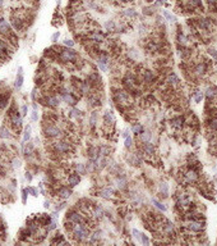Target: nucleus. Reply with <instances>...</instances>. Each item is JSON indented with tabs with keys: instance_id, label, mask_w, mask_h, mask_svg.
Here are the masks:
<instances>
[{
	"instance_id": "f257e3e1",
	"label": "nucleus",
	"mask_w": 217,
	"mask_h": 246,
	"mask_svg": "<svg viewBox=\"0 0 217 246\" xmlns=\"http://www.w3.org/2000/svg\"><path fill=\"white\" fill-rule=\"evenodd\" d=\"M70 232H72V237H74L77 241H83L86 238H88L91 235V231L86 226V223L73 224V227L70 228Z\"/></svg>"
},
{
	"instance_id": "f03ea898",
	"label": "nucleus",
	"mask_w": 217,
	"mask_h": 246,
	"mask_svg": "<svg viewBox=\"0 0 217 246\" xmlns=\"http://www.w3.org/2000/svg\"><path fill=\"white\" fill-rule=\"evenodd\" d=\"M59 58L64 63H72V62L78 60V54L72 47H64V49H59Z\"/></svg>"
},
{
	"instance_id": "7ed1b4c3",
	"label": "nucleus",
	"mask_w": 217,
	"mask_h": 246,
	"mask_svg": "<svg viewBox=\"0 0 217 246\" xmlns=\"http://www.w3.org/2000/svg\"><path fill=\"white\" fill-rule=\"evenodd\" d=\"M184 227L189 231V232L198 233L204 229V222H201L198 219H188L184 223Z\"/></svg>"
},
{
	"instance_id": "20e7f679",
	"label": "nucleus",
	"mask_w": 217,
	"mask_h": 246,
	"mask_svg": "<svg viewBox=\"0 0 217 246\" xmlns=\"http://www.w3.org/2000/svg\"><path fill=\"white\" fill-rule=\"evenodd\" d=\"M43 133H45V136L49 137V138H56V137L61 136V129L57 126H55V124L45 123L43 124Z\"/></svg>"
},
{
	"instance_id": "39448f33",
	"label": "nucleus",
	"mask_w": 217,
	"mask_h": 246,
	"mask_svg": "<svg viewBox=\"0 0 217 246\" xmlns=\"http://www.w3.org/2000/svg\"><path fill=\"white\" fill-rule=\"evenodd\" d=\"M9 117H10V122L14 126V128L19 131L22 127V123H23V119H22V115H19V113L17 110L14 109H10V113H9Z\"/></svg>"
},
{
	"instance_id": "423d86ee",
	"label": "nucleus",
	"mask_w": 217,
	"mask_h": 246,
	"mask_svg": "<svg viewBox=\"0 0 217 246\" xmlns=\"http://www.w3.org/2000/svg\"><path fill=\"white\" fill-rule=\"evenodd\" d=\"M68 220L72 222V223H74V224H78V223H86V222H88V220H86L84 218V214H82L81 211H70V213L68 214Z\"/></svg>"
},
{
	"instance_id": "0eeeda50",
	"label": "nucleus",
	"mask_w": 217,
	"mask_h": 246,
	"mask_svg": "<svg viewBox=\"0 0 217 246\" xmlns=\"http://www.w3.org/2000/svg\"><path fill=\"white\" fill-rule=\"evenodd\" d=\"M54 149L59 154H68L72 147H70V144L68 141H65V140H59V141H56L54 144Z\"/></svg>"
},
{
	"instance_id": "6e6552de",
	"label": "nucleus",
	"mask_w": 217,
	"mask_h": 246,
	"mask_svg": "<svg viewBox=\"0 0 217 246\" xmlns=\"http://www.w3.org/2000/svg\"><path fill=\"white\" fill-rule=\"evenodd\" d=\"M115 99H116L118 104L120 105H129L130 104V95L125 91H118L116 95H115Z\"/></svg>"
},
{
	"instance_id": "1a4fd4ad",
	"label": "nucleus",
	"mask_w": 217,
	"mask_h": 246,
	"mask_svg": "<svg viewBox=\"0 0 217 246\" xmlns=\"http://www.w3.org/2000/svg\"><path fill=\"white\" fill-rule=\"evenodd\" d=\"M161 228H162V232L163 235H166V236H174L175 235V228H174V226L171 222H169L166 219H163V223L161 224Z\"/></svg>"
},
{
	"instance_id": "9d476101",
	"label": "nucleus",
	"mask_w": 217,
	"mask_h": 246,
	"mask_svg": "<svg viewBox=\"0 0 217 246\" xmlns=\"http://www.w3.org/2000/svg\"><path fill=\"white\" fill-rule=\"evenodd\" d=\"M190 205H192V196L189 194H180L179 206H181V208H190Z\"/></svg>"
},
{
	"instance_id": "9b49d317",
	"label": "nucleus",
	"mask_w": 217,
	"mask_h": 246,
	"mask_svg": "<svg viewBox=\"0 0 217 246\" xmlns=\"http://www.w3.org/2000/svg\"><path fill=\"white\" fill-rule=\"evenodd\" d=\"M0 33L4 35V36H9L12 33L10 25H9L3 17H0Z\"/></svg>"
},
{
	"instance_id": "f8f14e48",
	"label": "nucleus",
	"mask_w": 217,
	"mask_h": 246,
	"mask_svg": "<svg viewBox=\"0 0 217 246\" xmlns=\"http://www.w3.org/2000/svg\"><path fill=\"white\" fill-rule=\"evenodd\" d=\"M61 99L69 105H75L77 104V99L70 93H68L66 90H61Z\"/></svg>"
},
{
	"instance_id": "ddd939ff",
	"label": "nucleus",
	"mask_w": 217,
	"mask_h": 246,
	"mask_svg": "<svg viewBox=\"0 0 217 246\" xmlns=\"http://www.w3.org/2000/svg\"><path fill=\"white\" fill-rule=\"evenodd\" d=\"M184 178H185V182L193 183V182H195L197 180H198V173H197L194 169H188L185 172V175H184Z\"/></svg>"
},
{
	"instance_id": "4468645a",
	"label": "nucleus",
	"mask_w": 217,
	"mask_h": 246,
	"mask_svg": "<svg viewBox=\"0 0 217 246\" xmlns=\"http://www.w3.org/2000/svg\"><path fill=\"white\" fill-rule=\"evenodd\" d=\"M45 101H46V105H49V107H52V108H55V107H57L59 105V98H56V96H51V95H49V96H46L45 98Z\"/></svg>"
},
{
	"instance_id": "2eb2a0df",
	"label": "nucleus",
	"mask_w": 217,
	"mask_h": 246,
	"mask_svg": "<svg viewBox=\"0 0 217 246\" xmlns=\"http://www.w3.org/2000/svg\"><path fill=\"white\" fill-rule=\"evenodd\" d=\"M166 82L170 86H177L180 84V80H179V77H177L175 73H171V74H169L167 76V80H166Z\"/></svg>"
},
{
	"instance_id": "dca6fc26",
	"label": "nucleus",
	"mask_w": 217,
	"mask_h": 246,
	"mask_svg": "<svg viewBox=\"0 0 217 246\" xmlns=\"http://www.w3.org/2000/svg\"><path fill=\"white\" fill-rule=\"evenodd\" d=\"M23 85V69L22 67L18 68V76H17V80H16V87L17 89H21Z\"/></svg>"
},
{
	"instance_id": "f3484780",
	"label": "nucleus",
	"mask_w": 217,
	"mask_h": 246,
	"mask_svg": "<svg viewBox=\"0 0 217 246\" xmlns=\"http://www.w3.org/2000/svg\"><path fill=\"white\" fill-rule=\"evenodd\" d=\"M206 64L204 63H198V64H195L194 67V72H195V74H198V76H203L206 73Z\"/></svg>"
},
{
	"instance_id": "a211bd4d",
	"label": "nucleus",
	"mask_w": 217,
	"mask_h": 246,
	"mask_svg": "<svg viewBox=\"0 0 217 246\" xmlns=\"http://www.w3.org/2000/svg\"><path fill=\"white\" fill-rule=\"evenodd\" d=\"M57 195H59L60 197H63V199H68V197L72 195V191L68 190V187H60L59 191H57Z\"/></svg>"
},
{
	"instance_id": "6ab92c4d",
	"label": "nucleus",
	"mask_w": 217,
	"mask_h": 246,
	"mask_svg": "<svg viewBox=\"0 0 217 246\" xmlns=\"http://www.w3.org/2000/svg\"><path fill=\"white\" fill-rule=\"evenodd\" d=\"M155 74H153V72H151V71H146L144 72V76H143V80H144V82L146 84H152L153 81H155Z\"/></svg>"
},
{
	"instance_id": "aec40b11",
	"label": "nucleus",
	"mask_w": 217,
	"mask_h": 246,
	"mask_svg": "<svg viewBox=\"0 0 217 246\" xmlns=\"http://www.w3.org/2000/svg\"><path fill=\"white\" fill-rule=\"evenodd\" d=\"M79 181H81V178H79L78 175H75V173H73V175H70V176L68 177V182H69V185H70L72 187H74V186L78 185Z\"/></svg>"
},
{
	"instance_id": "412c9836",
	"label": "nucleus",
	"mask_w": 217,
	"mask_h": 246,
	"mask_svg": "<svg viewBox=\"0 0 217 246\" xmlns=\"http://www.w3.org/2000/svg\"><path fill=\"white\" fill-rule=\"evenodd\" d=\"M105 124H110V126H113V124L115 123V118L111 112H106L105 113Z\"/></svg>"
},
{
	"instance_id": "4be33fe9",
	"label": "nucleus",
	"mask_w": 217,
	"mask_h": 246,
	"mask_svg": "<svg viewBox=\"0 0 217 246\" xmlns=\"http://www.w3.org/2000/svg\"><path fill=\"white\" fill-rule=\"evenodd\" d=\"M183 124H184V119L180 118V117L174 118V119L171 120V126H172V127H175V128H181V127H183Z\"/></svg>"
},
{
	"instance_id": "5701e85b",
	"label": "nucleus",
	"mask_w": 217,
	"mask_h": 246,
	"mask_svg": "<svg viewBox=\"0 0 217 246\" xmlns=\"http://www.w3.org/2000/svg\"><path fill=\"white\" fill-rule=\"evenodd\" d=\"M88 154H89V159L91 160H96V159L98 158V154H100V151H98V149L97 147H91L89 150H88Z\"/></svg>"
},
{
	"instance_id": "b1692460",
	"label": "nucleus",
	"mask_w": 217,
	"mask_h": 246,
	"mask_svg": "<svg viewBox=\"0 0 217 246\" xmlns=\"http://www.w3.org/2000/svg\"><path fill=\"white\" fill-rule=\"evenodd\" d=\"M92 214L95 217H97V218H100V217H102L104 215V209H102V206L101 205H96L93 210H92Z\"/></svg>"
},
{
	"instance_id": "393cba45",
	"label": "nucleus",
	"mask_w": 217,
	"mask_h": 246,
	"mask_svg": "<svg viewBox=\"0 0 217 246\" xmlns=\"http://www.w3.org/2000/svg\"><path fill=\"white\" fill-rule=\"evenodd\" d=\"M101 196L104 197V199H110L111 197V195H113V190L110 189V187H106V189H104V190H101Z\"/></svg>"
},
{
	"instance_id": "a878e982",
	"label": "nucleus",
	"mask_w": 217,
	"mask_h": 246,
	"mask_svg": "<svg viewBox=\"0 0 217 246\" xmlns=\"http://www.w3.org/2000/svg\"><path fill=\"white\" fill-rule=\"evenodd\" d=\"M155 153V147H153L152 144L149 142H146V145H144V154H147V155H152V154Z\"/></svg>"
},
{
	"instance_id": "bb28decb",
	"label": "nucleus",
	"mask_w": 217,
	"mask_h": 246,
	"mask_svg": "<svg viewBox=\"0 0 217 246\" xmlns=\"http://www.w3.org/2000/svg\"><path fill=\"white\" fill-rule=\"evenodd\" d=\"M0 137L1 138H10L12 137V135H10V132H9V129L7 127L0 128Z\"/></svg>"
},
{
	"instance_id": "cd10ccee",
	"label": "nucleus",
	"mask_w": 217,
	"mask_h": 246,
	"mask_svg": "<svg viewBox=\"0 0 217 246\" xmlns=\"http://www.w3.org/2000/svg\"><path fill=\"white\" fill-rule=\"evenodd\" d=\"M132 131L136 133V135H141L143 132V126L142 124H139V123H136V124H133V127H132Z\"/></svg>"
},
{
	"instance_id": "c85d7f7f",
	"label": "nucleus",
	"mask_w": 217,
	"mask_h": 246,
	"mask_svg": "<svg viewBox=\"0 0 217 246\" xmlns=\"http://www.w3.org/2000/svg\"><path fill=\"white\" fill-rule=\"evenodd\" d=\"M31 138V126H27L25 129V135H23V142H27Z\"/></svg>"
},
{
	"instance_id": "c756f323",
	"label": "nucleus",
	"mask_w": 217,
	"mask_h": 246,
	"mask_svg": "<svg viewBox=\"0 0 217 246\" xmlns=\"http://www.w3.org/2000/svg\"><path fill=\"white\" fill-rule=\"evenodd\" d=\"M160 192L162 194V196H167L169 195V191H167V185L165 182H162L160 185Z\"/></svg>"
},
{
	"instance_id": "7c9ffc66",
	"label": "nucleus",
	"mask_w": 217,
	"mask_h": 246,
	"mask_svg": "<svg viewBox=\"0 0 217 246\" xmlns=\"http://www.w3.org/2000/svg\"><path fill=\"white\" fill-rule=\"evenodd\" d=\"M141 140L144 142H149V140H151V133L149 132H142L141 133Z\"/></svg>"
},
{
	"instance_id": "2f4dec72",
	"label": "nucleus",
	"mask_w": 217,
	"mask_h": 246,
	"mask_svg": "<svg viewBox=\"0 0 217 246\" xmlns=\"http://www.w3.org/2000/svg\"><path fill=\"white\" fill-rule=\"evenodd\" d=\"M98 151H100V155L101 156H106V155H109V147L107 146H101L100 149H98Z\"/></svg>"
},
{
	"instance_id": "473e14b6",
	"label": "nucleus",
	"mask_w": 217,
	"mask_h": 246,
	"mask_svg": "<svg viewBox=\"0 0 217 246\" xmlns=\"http://www.w3.org/2000/svg\"><path fill=\"white\" fill-rule=\"evenodd\" d=\"M202 99H203V93H202V91H195L194 93V100L197 101V103H201Z\"/></svg>"
},
{
	"instance_id": "72a5a7b5",
	"label": "nucleus",
	"mask_w": 217,
	"mask_h": 246,
	"mask_svg": "<svg viewBox=\"0 0 217 246\" xmlns=\"http://www.w3.org/2000/svg\"><path fill=\"white\" fill-rule=\"evenodd\" d=\"M124 16H127V17H129V18H134L137 16V13L133 11V9H127V11L124 12Z\"/></svg>"
},
{
	"instance_id": "f704fd0d",
	"label": "nucleus",
	"mask_w": 217,
	"mask_h": 246,
	"mask_svg": "<svg viewBox=\"0 0 217 246\" xmlns=\"http://www.w3.org/2000/svg\"><path fill=\"white\" fill-rule=\"evenodd\" d=\"M210 128L213 129V131H217V118H212L210 122Z\"/></svg>"
},
{
	"instance_id": "c9c22d12",
	"label": "nucleus",
	"mask_w": 217,
	"mask_h": 246,
	"mask_svg": "<svg viewBox=\"0 0 217 246\" xmlns=\"http://www.w3.org/2000/svg\"><path fill=\"white\" fill-rule=\"evenodd\" d=\"M116 182H118V187H119V189H125V185H127V181H125L124 178H119V180H118Z\"/></svg>"
},
{
	"instance_id": "e433bc0d",
	"label": "nucleus",
	"mask_w": 217,
	"mask_h": 246,
	"mask_svg": "<svg viewBox=\"0 0 217 246\" xmlns=\"http://www.w3.org/2000/svg\"><path fill=\"white\" fill-rule=\"evenodd\" d=\"M96 122H97V113L93 112V113H92V115H91V120H89L91 126H95Z\"/></svg>"
},
{
	"instance_id": "4c0bfd02",
	"label": "nucleus",
	"mask_w": 217,
	"mask_h": 246,
	"mask_svg": "<svg viewBox=\"0 0 217 246\" xmlns=\"http://www.w3.org/2000/svg\"><path fill=\"white\" fill-rule=\"evenodd\" d=\"M132 233H133V236H134V238H137L138 241H141V238H142V233L139 232L138 229H133V231H132Z\"/></svg>"
},
{
	"instance_id": "58836bf2",
	"label": "nucleus",
	"mask_w": 217,
	"mask_h": 246,
	"mask_svg": "<svg viewBox=\"0 0 217 246\" xmlns=\"http://www.w3.org/2000/svg\"><path fill=\"white\" fill-rule=\"evenodd\" d=\"M152 202H153V204H155V205H156V208H158V209H160L161 211H165V210H166V208H165V206H163V205L161 204V202H158L157 200H152Z\"/></svg>"
},
{
	"instance_id": "ea45409f",
	"label": "nucleus",
	"mask_w": 217,
	"mask_h": 246,
	"mask_svg": "<svg viewBox=\"0 0 217 246\" xmlns=\"http://www.w3.org/2000/svg\"><path fill=\"white\" fill-rule=\"evenodd\" d=\"M77 171H78L79 175H84V173H86V168L83 167V164H77Z\"/></svg>"
},
{
	"instance_id": "a19ab883",
	"label": "nucleus",
	"mask_w": 217,
	"mask_h": 246,
	"mask_svg": "<svg viewBox=\"0 0 217 246\" xmlns=\"http://www.w3.org/2000/svg\"><path fill=\"white\" fill-rule=\"evenodd\" d=\"M27 192H28V194H31L32 196H37L38 195V191L36 189H33V187H27Z\"/></svg>"
},
{
	"instance_id": "79ce46f5",
	"label": "nucleus",
	"mask_w": 217,
	"mask_h": 246,
	"mask_svg": "<svg viewBox=\"0 0 217 246\" xmlns=\"http://www.w3.org/2000/svg\"><path fill=\"white\" fill-rule=\"evenodd\" d=\"M132 144H133V140H132V137L125 136V146H127V147H130V146H132Z\"/></svg>"
},
{
	"instance_id": "37998d69",
	"label": "nucleus",
	"mask_w": 217,
	"mask_h": 246,
	"mask_svg": "<svg viewBox=\"0 0 217 246\" xmlns=\"http://www.w3.org/2000/svg\"><path fill=\"white\" fill-rule=\"evenodd\" d=\"M27 194H28L27 190H22V202L23 204H26L27 202Z\"/></svg>"
},
{
	"instance_id": "c03bdc74",
	"label": "nucleus",
	"mask_w": 217,
	"mask_h": 246,
	"mask_svg": "<svg viewBox=\"0 0 217 246\" xmlns=\"http://www.w3.org/2000/svg\"><path fill=\"white\" fill-rule=\"evenodd\" d=\"M64 45L68 46V47H73L74 46V41L73 40H68V38H66V40L64 41Z\"/></svg>"
},
{
	"instance_id": "a18cd8bd",
	"label": "nucleus",
	"mask_w": 217,
	"mask_h": 246,
	"mask_svg": "<svg viewBox=\"0 0 217 246\" xmlns=\"http://www.w3.org/2000/svg\"><path fill=\"white\" fill-rule=\"evenodd\" d=\"M59 36H60V33H59V32H55L54 35L51 36V41H52V42H57V38H59Z\"/></svg>"
},
{
	"instance_id": "49530a36",
	"label": "nucleus",
	"mask_w": 217,
	"mask_h": 246,
	"mask_svg": "<svg viewBox=\"0 0 217 246\" xmlns=\"http://www.w3.org/2000/svg\"><path fill=\"white\" fill-rule=\"evenodd\" d=\"M206 95H207V98H213V96H215V91L208 89V90H207V93H206Z\"/></svg>"
},
{
	"instance_id": "de8ad7c7",
	"label": "nucleus",
	"mask_w": 217,
	"mask_h": 246,
	"mask_svg": "<svg viewBox=\"0 0 217 246\" xmlns=\"http://www.w3.org/2000/svg\"><path fill=\"white\" fill-rule=\"evenodd\" d=\"M165 17H166L170 22H174V21H175V17L171 16V14H170V13H167V12H165Z\"/></svg>"
},
{
	"instance_id": "09e8293b",
	"label": "nucleus",
	"mask_w": 217,
	"mask_h": 246,
	"mask_svg": "<svg viewBox=\"0 0 217 246\" xmlns=\"http://www.w3.org/2000/svg\"><path fill=\"white\" fill-rule=\"evenodd\" d=\"M141 241H142V242H143L144 245H148V244H149V240H148V237H147L146 235H142V238H141Z\"/></svg>"
},
{
	"instance_id": "8fccbe9b",
	"label": "nucleus",
	"mask_w": 217,
	"mask_h": 246,
	"mask_svg": "<svg viewBox=\"0 0 217 246\" xmlns=\"http://www.w3.org/2000/svg\"><path fill=\"white\" fill-rule=\"evenodd\" d=\"M27 112H28L27 105H23V107H22V117H26V115H27Z\"/></svg>"
},
{
	"instance_id": "3c124183",
	"label": "nucleus",
	"mask_w": 217,
	"mask_h": 246,
	"mask_svg": "<svg viewBox=\"0 0 217 246\" xmlns=\"http://www.w3.org/2000/svg\"><path fill=\"white\" fill-rule=\"evenodd\" d=\"M208 53H210V55H212V56L215 58V59H217V51H216L215 49H210Z\"/></svg>"
},
{
	"instance_id": "603ef678",
	"label": "nucleus",
	"mask_w": 217,
	"mask_h": 246,
	"mask_svg": "<svg viewBox=\"0 0 217 246\" xmlns=\"http://www.w3.org/2000/svg\"><path fill=\"white\" fill-rule=\"evenodd\" d=\"M31 118H32V120H37V118H38L37 110H33V113H32V115H31Z\"/></svg>"
},
{
	"instance_id": "864d4df0",
	"label": "nucleus",
	"mask_w": 217,
	"mask_h": 246,
	"mask_svg": "<svg viewBox=\"0 0 217 246\" xmlns=\"http://www.w3.org/2000/svg\"><path fill=\"white\" fill-rule=\"evenodd\" d=\"M72 113H73V117H79L81 115V112L79 110H77V109H73L72 110Z\"/></svg>"
},
{
	"instance_id": "5fc2aeb1",
	"label": "nucleus",
	"mask_w": 217,
	"mask_h": 246,
	"mask_svg": "<svg viewBox=\"0 0 217 246\" xmlns=\"http://www.w3.org/2000/svg\"><path fill=\"white\" fill-rule=\"evenodd\" d=\"M64 208H65V204H64V202H63V204H60L59 206H56V208H55V210H56V211H59V210L64 209Z\"/></svg>"
},
{
	"instance_id": "6e6d98bb",
	"label": "nucleus",
	"mask_w": 217,
	"mask_h": 246,
	"mask_svg": "<svg viewBox=\"0 0 217 246\" xmlns=\"http://www.w3.org/2000/svg\"><path fill=\"white\" fill-rule=\"evenodd\" d=\"M26 180H27L28 182H31V181H32V176H31V173H30V172H27V173H26Z\"/></svg>"
},
{
	"instance_id": "4d7b16f0",
	"label": "nucleus",
	"mask_w": 217,
	"mask_h": 246,
	"mask_svg": "<svg viewBox=\"0 0 217 246\" xmlns=\"http://www.w3.org/2000/svg\"><path fill=\"white\" fill-rule=\"evenodd\" d=\"M13 163H14V164H13L14 167H19V166H21V162H19V160H14Z\"/></svg>"
},
{
	"instance_id": "13d9d810",
	"label": "nucleus",
	"mask_w": 217,
	"mask_h": 246,
	"mask_svg": "<svg viewBox=\"0 0 217 246\" xmlns=\"http://www.w3.org/2000/svg\"><path fill=\"white\" fill-rule=\"evenodd\" d=\"M119 3H122V4H125V3H129L130 0H118Z\"/></svg>"
},
{
	"instance_id": "bf43d9fd",
	"label": "nucleus",
	"mask_w": 217,
	"mask_h": 246,
	"mask_svg": "<svg viewBox=\"0 0 217 246\" xmlns=\"http://www.w3.org/2000/svg\"><path fill=\"white\" fill-rule=\"evenodd\" d=\"M43 206H45V208H49V201H45V205Z\"/></svg>"
},
{
	"instance_id": "052dcab7",
	"label": "nucleus",
	"mask_w": 217,
	"mask_h": 246,
	"mask_svg": "<svg viewBox=\"0 0 217 246\" xmlns=\"http://www.w3.org/2000/svg\"><path fill=\"white\" fill-rule=\"evenodd\" d=\"M3 5V0H0V7H1Z\"/></svg>"
},
{
	"instance_id": "680f3d73",
	"label": "nucleus",
	"mask_w": 217,
	"mask_h": 246,
	"mask_svg": "<svg viewBox=\"0 0 217 246\" xmlns=\"http://www.w3.org/2000/svg\"><path fill=\"white\" fill-rule=\"evenodd\" d=\"M216 150H217V142H216Z\"/></svg>"
}]
</instances>
